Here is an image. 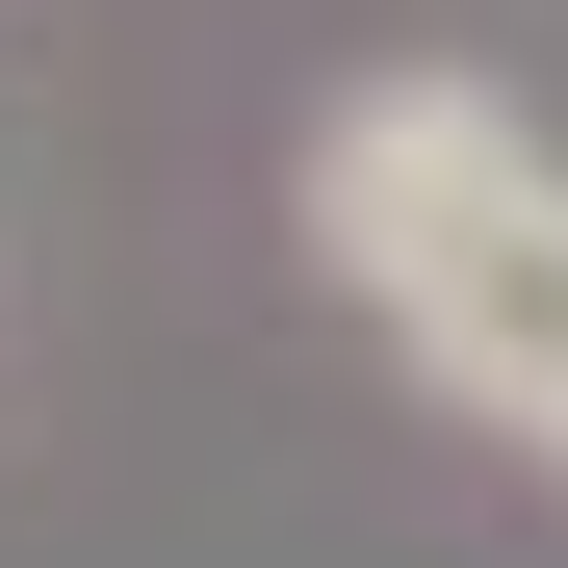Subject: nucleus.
Here are the masks:
<instances>
[{
    "label": "nucleus",
    "instance_id": "f257e3e1",
    "mask_svg": "<svg viewBox=\"0 0 568 568\" xmlns=\"http://www.w3.org/2000/svg\"><path fill=\"white\" fill-rule=\"evenodd\" d=\"M362 336L414 362L439 439H491V465H542V491H568V155H517V181H491V207H465Z\"/></svg>",
    "mask_w": 568,
    "mask_h": 568
}]
</instances>
